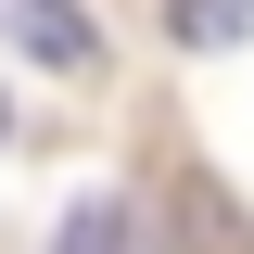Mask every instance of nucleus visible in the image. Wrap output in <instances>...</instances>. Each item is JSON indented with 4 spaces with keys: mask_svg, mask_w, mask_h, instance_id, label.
<instances>
[{
    "mask_svg": "<svg viewBox=\"0 0 254 254\" xmlns=\"http://www.w3.org/2000/svg\"><path fill=\"white\" fill-rule=\"evenodd\" d=\"M0 38H13L26 64H51V76H89L102 64V26L76 13V0H0Z\"/></svg>",
    "mask_w": 254,
    "mask_h": 254,
    "instance_id": "obj_1",
    "label": "nucleus"
},
{
    "mask_svg": "<svg viewBox=\"0 0 254 254\" xmlns=\"http://www.w3.org/2000/svg\"><path fill=\"white\" fill-rule=\"evenodd\" d=\"M51 254H153V216H140V203H115V190H89V203L51 229Z\"/></svg>",
    "mask_w": 254,
    "mask_h": 254,
    "instance_id": "obj_2",
    "label": "nucleus"
},
{
    "mask_svg": "<svg viewBox=\"0 0 254 254\" xmlns=\"http://www.w3.org/2000/svg\"><path fill=\"white\" fill-rule=\"evenodd\" d=\"M165 26H178L190 51H229V38L254 26V0H165Z\"/></svg>",
    "mask_w": 254,
    "mask_h": 254,
    "instance_id": "obj_3",
    "label": "nucleus"
}]
</instances>
